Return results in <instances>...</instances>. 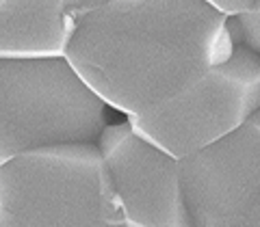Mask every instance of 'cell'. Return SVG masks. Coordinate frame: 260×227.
<instances>
[{
	"instance_id": "ba28073f",
	"label": "cell",
	"mask_w": 260,
	"mask_h": 227,
	"mask_svg": "<svg viewBox=\"0 0 260 227\" xmlns=\"http://www.w3.org/2000/svg\"><path fill=\"white\" fill-rule=\"evenodd\" d=\"M241 28V48L260 56V0H254L249 11L237 18Z\"/></svg>"
},
{
	"instance_id": "5b68a950",
	"label": "cell",
	"mask_w": 260,
	"mask_h": 227,
	"mask_svg": "<svg viewBox=\"0 0 260 227\" xmlns=\"http://www.w3.org/2000/svg\"><path fill=\"white\" fill-rule=\"evenodd\" d=\"M98 147L109 165L128 227H193L180 160L141 139L128 121L109 126Z\"/></svg>"
},
{
	"instance_id": "52a82bcc",
	"label": "cell",
	"mask_w": 260,
	"mask_h": 227,
	"mask_svg": "<svg viewBox=\"0 0 260 227\" xmlns=\"http://www.w3.org/2000/svg\"><path fill=\"white\" fill-rule=\"evenodd\" d=\"M78 22L70 0H3L0 61L65 59Z\"/></svg>"
},
{
	"instance_id": "277c9868",
	"label": "cell",
	"mask_w": 260,
	"mask_h": 227,
	"mask_svg": "<svg viewBox=\"0 0 260 227\" xmlns=\"http://www.w3.org/2000/svg\"><path fill=\"white\" fill-rule=\"evenodd\" d=\"M260 110V56L237 48L232 59L206 71L165 106L128 119L148 143L184 160L230 136Z\"/></svg>"
},
{
	"instance_id": "8992f818",
	"label": "cell",
	"mask_w": 260,
	"mask_h": 227,
	"mask_svg": "<svg viewBox=\"0 0 260 227\" xmlns=\"http://www.w3.org/2000/svg\"><path fill=\"white\" fill-rule=\"evenodd\" d=\"M193 227H232L260 193V110L215 145L180 160Z\"/></svg>"
},
{
	"instance_id": "6da1fadb",
	"label": "cell",
	"mask_w": 260,
	"mask_h": 227,
	"mask_svg": "<svg viewBox=\"0 0 260 227\" xmlns=\"http://www.w3.org/2000/svg\"><path fill=\"white\" fill-rule=\"evenodd\" d=\"M237 52L210 0H80L65 59L128 119L176 100Z\"/></svg>"
},
{
	"instance_id": "30bf717a",
	"label": "cell",
	"mask_w": 260,
	"mask_h": 227,
	"mask_svg": "<svg viewBox=\"0 0 260 227\" xmlns=\"http://www.w3.org/2000/svg\"><path fill=\"white\" fill-rule=\"evenodd\" d=\"M232 227H260V193L249 201V206L243 210Z\"/></svg>"
},
{
	"instance_id": "7a4b0ae2",
	"label": "cell",
	"mask_w": 260,
	"mask_h": 227,
	"mask_svg": "<svg viewBox=\"0 0 260 227\" xmlns=\"http://www.w3.org/2000/svg\"><path fill=\"white\" fill-rule=\"evenodd\" d=\"M0 214L20 227H128L98 145L39 149L3 162Z\"/></svg>"
},
{
	"instance_id": "9c48e42d",
	"label": "cell",
	"mask_w": 260,
	"mask_h": 227,
	"mask_svg": "<svg viewBox=\"0 0 260 227\" xmlns=\"http://www.w3.org/2000/svg\"><path fill=\"white\" fill-rule=\"evenodd\" d=\"M210 5L225 18H239V15L249 11L254 0H210Z\"/></svg>"
},
{
	"instance_id": "3957f363",
	"label": "cell",
	"mask_w": 260,
	"mask_h": 227,
	"mask_svg": "<svg viewBox=\"0 0 260 227\" xmlns=\"http://www.w3.org/2000/svg\"><path fill=\"white\" fill-rule=\"evenodd\" d=\"M107 104L68 59L0 61V165L39 149L98 145Z\"/></svg>"
}]
</instances>
